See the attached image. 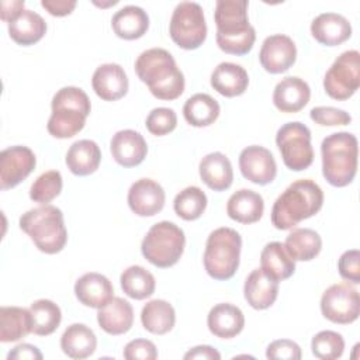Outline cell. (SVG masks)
Returning <instances> with one entry per match:
<instances>
[{
  "label": "cell",
  "instance_id": "2",
  "mask_svg": "<svg viewBox=\"0 0 360 360\" xmlns=\"http://www.w3.org/2000/svg\"><path fill=\"white\" fill-rule=\"evenodd\" d=\"M323 204L322 188L309 179L291 183L274 201L271 224L280 231H287L301 221L314 217Z\"/></svg>",
  "mask_w": 360,
  "mask_h": 360
},
{
  "label": "cell",
  "instance_id": "9",
  "mask_svg": "<svg viewBox=\"0 0 360 360\" xmlns=\"http://www.w3.org/2000/svg\"><path fill=\"white\" fill-rule=\"evenodd\" d=\"M276 143L284 165L292 172L308 169L314 162L311 131L298 121L281 125L276 134Z\"/></svg>",
  "mask_w": 360,
  "mask_h": 360
},
{
  "label": "cell",
  "instance_id": "10",
  "mask_svg": "<svg viewBox=\"0 0 360 360\" xmlns=\"http://www.w3.org/2000/svg\"><path fill=\"white\" fill-rule=\"evenodd\" d=\"M360 87V53L356 49L342 52L323 77L326 94L338 101L350 98Z\"/></svg>",
  "mask_w": 360,
  "mask_h": 360
},
{
  "label": "cell",
  "instance_id": "31",
  "mask_svg": "<svg viewBox=\"0 0 360 360\" xmlns=\"http://www.w3.org/2000/svg\"><path fill=\"white\" fill-rule=\"evenodd\" d=\"M46 32L45 20L35 11L24 10L13 21L8 22L10 38L22 46L34 45Z\"/></svg>",
  "mask_w": 360,
  "mask_h": 360
},
{
  "label": "cell",
  "instance_id": "6",
  "mask_svg": "<svg viewBox=\"0 0 360 360\" xmlns=\"http://www.w3.org/2000/svg\"><path fill=\"white\" fill-rule=\"evenodd\" d=\"M242 249L240 235L228 226L210 233L204 250V267L214 280H229L239 267Z\"/></svg>",
  "mask_w": 360,
  "mask_h": 360
},
{
  "label": "cell",
  "instance_id": "40",
  "mask_svg": "<svg viewBox=\"0 0 360 360\" xmlns=\"http://www.w3.org/2000/svg\"><path fill=\"white\" fill-rule=\"evenodd\" d=\"M62 186V174L58 170H48L31 184L30 198L39 204H48L60 194Z\"/></svg>",
  "mask_w": 360,
  "mask_h": 360
},
{
  "label": "cell",
  "instance_id": "12",
  "mask_svg": "<svg viewBox=\"0 0 360 360\" xmlns=\"http://www.w3.org/2000/svg\"><path fill=\"white\" fill-rule=\"evenodd\" d=\"M34 152L21 145L10 146L0 153V187L8 190L18 186L35 169Z\"/></svg>",
  "mask_w": 360,
  "mask_h": 360
},
{
  "label": "cell",
  "instance_id": "37",
  "mask_svg": "<svg viewBox=\"0 0 360 360\" xmlns=\"http://www.w3.org/2000/svg\"><path fill=\"white\" fill-rule=\"evenodd\" d=\"M122 291L134 300H145L155 292L156 281L153 274L142 266L127 267L120 277Z\"/></svg>",
  "mask_w": 360,
  "mask_h": 360
},
{
  "label": "cell",
  "instance_id": "24",
  "mask_svg": "<svg viewBox=\"0 0 360 360\" xmlns=\"http://www.w3.org/2000/svg\"><path fill=\"white\" fill-rule=\"evenodd\" d=\"M207 325L214 336L219 339H231L242 332L245 326V316L236 305L222 302L210 309Z\"/></svg>",
  "mask_w": 360,
  "mask_h": 360
},
{
  "label": "cell",
  "instance_id": "49",
  "mask_svg": "<svg viewBox=\"0 0 360 360\" xmlns=\"http://www.w3.org/2000/svg\"><path fill=\"white\" fill-rule=\"evenodd\" d=\"M186 360L190 359H202V360H219L221 354L217 349L202 345V346H195L193 349H190L186 354H184Z\"/></svg>",
  "mask_w": 360,
  "mask_h": 360
},
{
  "label": "cell",
  "instance_id": "3",
  "mask_svg": "<svg viewBox=\"0 0 360 360\" xmlns=\"http://www.w3.org/2000/svg\"><path fill=\"white\" fill-rule=\"evenodd\" d=\"M52 114L48 120V132L59 139H68L79 134L90 114L91 104L89 96L75 86L58 90L51 103Z\"/></svg>",
  "mask_w": 360,
  "mask_h": 360
},
{
  "label": "cell",
  "instance_id": "25",
  "mask_svg": "<svg viewBox=\"0 0 360 360\" xmlns=\"http://www.w3.org/2000/svg\"><path fill=\"white\" fill-rule=\"evenodd\" d=\"M200 177L214 191H224L232 186L233 170L231 160L221 152L205 155L198 166Z\"/></svg>",
  "mask_w": 360,
  "mask_h": 360
},
{
  "label": "cell",
  "instance_id": "1",
  "mask_svg": "<svg viewBox=\"0 0 360 360\" xmlns=\"http://www.w3.org/2000/svg\"><path fill=\"white\" fill-rule=\"evenodd\" d=\"M135 72L159 100H176L184 91V75L172 53L163 48L143 51L135 62Z\"/></svg>",
  "mask_w": 360,
  "mask_h": 360
},
{
  "label": "cell",
  "instance_id": "13",
  "mask_svg": "<svg viewBox=\"0 0 360 360\" xmlns=\"http://www.w3.org/2000/svg\"><path fill=\"white\" fill-rule=\"evenodd\" d=\"M246 0H218L214 20L217 25L215 38H229L248 34L253 30L248 18Z\"/></svg>",
  "mask_w": 360,
  "mask_h": 360
},
{
  "label": "cell",
  "instance_id": "20",
  "mask_svg": "<svg viewBox=\"0 0 360 360\" xmlns=\"http://www.w3.org/2000/svg\"><path fill=\"white\" fill-rule=\"evenodd\" d=\"M75 295L80 304L98 309L114 297V288L105 276L91 271L77 278Z\"/></svg>",
  "mask_w": 360,
  "mask_h": 360
},
{
  "label": "cell",
  "instance_id": "14",
  "mask_svg": "<svg viewBox=\"0 0 360 360\" xmlns=\"http://www.w3.org/2000/svg\"><path fill=\"white\" fill-rule=\"evenodd\" d=\"M239 169L242 176L255 184H269L276 179L277 165L273 153L259 145L245 148L239 155Z\"/></svg>",
  "mask_w": 360,
  "mask_h": 360
},
{
  "label": "cell",
  "instance_id": "45",
  "mask_svg": "<svg viewBox=\"0 0 360 360\" xmlns=\"http://www.w3.org/2000/svg\"><path fill=\"white\" fill-rule=\"evenodd\" d=\"M122 356L127 360H155L158 350L155 343L148 339H134L125 345Z\"/></svg>",
  "mask_w": 360,
  "mask_h": 360
},
{
  "label": "cell",
  "instance_id": "18",
  "mask_svg": "<svg viewBox=\"0 0 360 360\" xmlns=\"http://www.w3.org/2000/svg\"><path fill=\"white\" fill-rule=\"evenodd\" d=\"M94 93L104 101L122 98L128 91V77L118 63L100 65L91 77Z\"/></svg>",
  "mask_w": 360,
  "mask_h": 360
},
{
  "label": "cell",
  "instance_id": "43",
  "mask_svg": "<svg viewBox=\"0 0 360 360\" xmlns=\"http://www.w3.org/2000/svg\"><path fill=\"white\" fill-rule=\"evenodd\" d=\"M311 120L322 127H335V125H347L352 121L349 112L335 107H314L309 111Z\"/></svg>",
  "mask_w": 360,
  "mask_h": 360
},
{
  "label": "cell",
  "instance_id": "39",
  "mask_svg": "<svg viewBox=\"0 0 360 360\" xmlns=\"http://www.w3.org/2000/svg\"><path fill=\"white\" fill-rule=\"evenodd\" d=\"M173 208L181 219L195 221L204 214L207 208V195L197 186L186 187L174 197Z\"/></svg>",
  "mask_w": 360,
  "mask_h": 360
},
{
  "label": "cell",
  "instance_id": "44",
  "mask_svg": "<svg viewBox=\"0 0 360 360\" xmlns=\"http://www.w3.org/2000/svg\"><path fill=\"white\" fill-rule=\"evenodd\" d=\"M338 270L342 278L352 281L353 284L360 283V253L357 249H350L342 253L338 262Z\"/></svg>",
  "mask_w": 360,
  "mask_h": 360
},
{
  "label": "cell",
  "instance_id": "21",
  "mask_svg": "<svg viewBox=\"0 0 360 360\" xmlns=\"http://www.w3.org/2000/svg\"><path fill=\"white\" fill-rule=\"evenodd\" d=\"M311 34L319 44L335 46L352 37V25L342 14L322 13L311 22Z\"/></svg>",
  "mask_w": 360,
  "mask_h": 360
},
{
  "label": "cell",
  "instance_id": "41",
  "mask_svg": "<svg viewBox=\"0 0 360 360\" xmlns=\"http://www.w3.org/2000/svg\"><path fill=\"white\" fill-rule=\"evenodd\" d=\"M311 349L314 356L321 360H335L343 354L345 340L335 330H321L312 338Z\"/></svg>",
  "mask_w": 360,
  "mask_h": 360
},
{
  "label": "cell",
  "instance_id": "8",
  "mask_svg": "<svg viewBox=\"0 0 360 360\" xmlns=\"http://www.w3.org/2000/svg\"><path fill=\"white\" fill-rule=\"evenodd\" d=\"M169 34L173 42L183 49L200 48L207 38L202 7L195 1L179 3L170 18Z\"/></svg>",
  "mask_w": 360,
  "mask_h": 360
},
{
  "label": "cell",
  "instance_id": "16",
  "mask_svg": "<svg viewBox=\"0 0 360 360\" xmlns=\"http://www.w3.org/2000/svg\"><path fill=\"white\" fill-rule=\"evenodd\" d=\"M166 194L163 187L152 179H139L128 190V205L139 217H153L162 211Z\"/></svg>",
  "mask_w": 360,
  "mask_h": 360
},
{
  "label": "cell",
  "instance_id": "23",
  "mask_svg": "<svg viewBox=\"0 0 360 360\" xmlns=\"http://www.w3.org/2000/svg\"><path fill=\"white\" fill-rule=\"evenodd\" d=\"M243 295L255 309L270 308L278 295V281L267 276L262 269H255L245 280Z\"/></svg>",
  "mask_w": 360,
  "mask_h": 360
},
{
  "label": "cell",
  "instance_id": "5",
  "mask_svg": "<svg viewBox=\"0 0 360 360\" xmlns=\"http://www.w3.org/2000/svg\"><path fill=\"white\" fill-rule=\"evenodd\" d=\"M20 228L31 238L34 245L46 255L60 252L68 242V231L62 211L49 204L31 208L20 217Z\"/></svg>",
  "mask_w": 360,
  "mask_h": 360
},
{
  "label": "cell",
  "instance_id": "17",
  "mask_svg": "<svg viewBox=\"0 0 360 360\" xmlns=\"http://www.w3.org/2000/svg\"><path fill=\"white\" fill-rule=\"evenodd\" d=\"M112 159L122 167H134L143 162L148 153L145 138L134 129L118 131L110 142Z\"/></svg>",
  "mask_w": 360,
  "mask_h": 360
},
{
  "label": "cell",
  "instance_id": "50",
  "mask_svg": "<svg viewBox=\"0 0 360 360\" xmlns=\"http://www.w3.org/2000/svg\"><path fill=\"white\" fill-rule=\"evenodd\" d=\"M24 1L22 0H11V1H1V11L0 17L7 24L13 21L21 11H24Z\"/></svg>",
  "mask_w": 360,
  "mask_h": 360
},
{
  "label": "cell",
  "instance_id": "4",
  "mask_svg": "<svg viewBox=\"0 0 360 360\" xmlns=\"http://www.w3.org/2000/svg\"><path fill=\"white\" fill-rule=\"evenodd\" d=\"M322 174L330 186L350 184L357 172V138L349 132L328 135L321 143Z\"/></svg>",
  "mask_w": 360,
  "mask_h": 360
},
{
  "label": "cell",
  "instance_id": "42",
  "mask_svg": "<svg viewBox=\"0 0 360 360\" xmlns=\"http://www.w3.org/2000/svg\"><path fill=\"white\" fill-rule=\"evenodd\" d=\"M177 125V115L174 110L167 107L153 108L146 117V128L152 135L163 136L170 134Z\"/></svg>",
  "mask_w": 360,
  "mask_h": 360
},
{
  "label": "cell",
  "instance_id": "32",
  "mask_svg": "<svg viewBox=\"0 0 360 360\" xmlns=\"http://www.w3.org/2000/svg\"><path fill=\"white\" fill-rule=\"evenodd\" d=\"M32 332L30 309L21 307L0 308V342H17Z\"/></svg>",
  "mask_w": 360,
  "mask_h": 360
},
{
  "label": "cell",
  "instance_id": "15",
  "mask_svg": "<svg viewBox=\"0 0 360 360\" xmlns=\"http://www.w3.org/2000/svg\"><path fill=\"white\" fill-rule=\"evenodd\" d=\"M297 59V46L294 41L284 34L267 37L260 48L259 60L263 69L271 75L288 70Z\"/></svg>",
  "mask_w": 360,
  "mask_h": 360
},
{
  "label": "cell",
  "instance_id": "22",
  "mask_svg": "<svg viewBox=\"0 0 360 360\" xmlns=\"http://www.w3.org/2000/svg\"><path fill=\"white\" fill-rule=\"evenodd\" d=\"M97 322L108 335H124L134 323L132 305L120 297H112L105 305L98 308Z\"/></svg>",
  "mask_w": 360,
  "mask_h": 360
},
{
  "label": "cell",
  "instance_id": "36",
  "mask_svg": "<svg viewBox=\"0 0 360 360\" xmlns=\"http://www.w3.org/2000/svg\"><path fill=\"white\" fill-rule=\"evenodd\" d=\"M183 115L193 127H208L217 121L219 115V104L210 94L197 93L184 103Z\"/></svg>",
  "mask_w": 360,
  "mask_h": 360
},
{
  "label": "cell",
  "instance_id": "19",
  "mask_svg": "<svg viewBox=\"0 0 360 360\" xmlns=\"http://www.w3.org/2000/svg\"><path fill=\"white\" fill-rule=\"evenodd\" d=\"M311 97L308 83L297 76L281 79L273 91V103L281 112H298L302 110Z\"/></svg>",
  "mask_w": 360,
  "mask_h": 360
},
{
  "label": "cell",
  "instance_id": "7",
  "mask_svg": "<svg viewBox=\"0 0 360 360\" xmlns=\"http://www.w3.org/2000/svg\"><path fill=\"white\" fill-rule=\"evenodd\" d=\"M184 245L186 236L183 229L173 222L160 221L146 232L141 243V252L149 263L166 269L180 260Z\"/></svg>",
  "mask_w": 360,
  "mask_h": 360
},
{
  "label": "cell",
  "instance_id": "38",
  "mask_svg": "<svg viewBox=\"0 0 360 360\" xmlns=\"http://www.w3.org/2000/svg\"><path fill=\"white\" fill-rule=\"evenodd\" d=\"M32 318V333L38 336H48L53 333L60 321L62 312L60 308L51 300H37L30 307Z\"/></svg>",
  "mask_w": 360,
  "mask_h": 360
},
{
  "label": "cell",
  "instance_id": "26",
  "mask_svg": "<svg viewBox=\"0 0 360 360\" xmlns=\"http://www.w3.org/2000/svg\"><path fill=\"white\" fill-rule=\"evenodd\" d=\"M264 211L263 197L249 188L235 191L226 204V214L231 219L240 224L257 222Z\"/></svg>",
  "mask_w": 360,
  "mask_h": 360
},
{
  "label": "cell",
  "instance_id": "27",
  "mask_svg": "<svg viewBox=\"0 0 360 360\" xmlns=\"http://www.w3.org/2000/svg\"><path fill=\"white\" fill-rule=\"evenodd\" d=\"M249 76L245 68L232 62L219 63L211 73V86L224 97H236L246 91Z\"/></svg>",
  "mask_w": 360,
  "mask_h": 360
},
{
  "label": "cell",
  "instance_id": "46",
  "mask_svg": "<svg viewBox=\"0 0 360 360\" xmlns=\"http://www.w3.org/2000/svg\"><path fill=\"white\" fill-rule=\"evenodd\" d=\"M266 357L273 360H300L301 359V349L300 346L290 340V339H278L271 342L267 346Z\"/></svg>",
  "mask_w": 360,
  "mask_h": 360
},
{
  "label": "cell",
  "instance_id": "29",
  "mask_svg": "<svg viewBox=\"0 0 360 360\" xmlns=\"http://www.w3.org/2000/svg\"><path fill=\"white\" fill-rule=\"evenodd\" d=\"M111 27L115 35L122 39H138L148 31L149 17L146 11L138 6H125L112 15Z\"/></svg>",
  "mask_w": 360,
  "mask_h": 360
},
{
  "label": "cell",
  "instance_id": "47",
  "mask_svg": "<svg viewBox=\"0 0 360 360\" xmlns=\"http://www.w3.org/2000/svg\"><path fill=\"white\" fill-rule=\"evenodd\" d=\"M41 6L51 14L55 17H65L68 14H70L75 7H76V1L75 0H42Z\"/></svg>",
  "mask_w": 360,
  "mask_h": 360
},
{
  "label": "cell",
  "instance_id": "28",
  "mask_svg": "<svg viewBox=\"0 0 360 360\" xmlns=\"http://www.w3.org/2000/svg\"><path fill=\"white\" fill-rule=\"evenodd\" d=\"M66 166L76 176L94 173L101 160V150L94 141L80 139L70 145L66 153Z\"/></svg>",
  "mask_w": 360,
  "mask_h": 360
},
{
  "label": "cell",
  "instance_id": "48",
  "mask_svg": "<svg viewBox=\"0 0 360 360\" xmlns=\"http://www.w3.org/2000/svg\"><path fill=\"white\" fill-rule=\"evenodd\" d=\"M11 359H17V360H24V359H34V360H41L42 359V353L32 345L30 343H21L17 345L11 352H8L7 354V360Z\"/></svg>",
  "mask_w": 360,
  "mask_h": 360
},
{
  "label": "cell",
  "instance_id": "30",
  "mask_svg": "<svg viewBox=\"0 0 360 360\" xmlns=\"http://www.w3.org/2000/svg\"><path fill=\"white\" fill-rule=\"evenodd\" d=\"M97 338L84 323L69 325L60 336V349L70 359H86L94 353Z\"/></svg>",
  "mask_w": 360,
  "mask_h": 360
},
{
  "label": "cell",
  "instance_id": "33",
  "mask_svg": "<svg viewBox=\"0 0 360 360\" xmlns=\"http://www.w3.org/2000/svg\"><path fill=\"white\" fill-rule=\"evenodd\" d=\"M284 248L294 262H309L319 255L322 239L311 228H297L285 238Z\"/></svg>",
  "mask_w": 360,
  "mask_h": 360
},
{
  "label": "cell",
  "instance_id": "34",
  "mask_svg": "<svg viewBox=\"0 0 360 360\" xmlns=\"http://www.w3.org/2000/svg\"><path fill=\"white\" fill-rule=\"evenodd\" d=\"M260 264V269L276 281H283L295 271V262L287 253L281 242H270L263 248Z\"/></svg>",
  "mask_w": 360,
  "mask_h": 360
},
{
  "label": "cell",
  "instance_id": "11",
  "mask_svg": "<svg viewBox=\"0 0 360 360\" xmlns=\"http://www.w3.org/2000/svg\"><path fill=\"white\" fill-rule=\"evenodd\" d=\"M321 312L333 323L354 322L360 314L359 291L347 283L330 285L321 297Z\"/></svg>",
  "mask_w": 360,
  "mask_h": 360
},
{
  "label": "cell",
  "instance_id": "35",
  "mask_svg": "<svg viewBox=\"0 0 360 360\" xmlns=\"http://www.w3.org/2000/svg\"><path fill=\"white\" fill-rule=\"evenodd\" d=\"M142 326L153 335L170 332L176 323V312L172 304L165 300H152L141 311Z\"/></svg>",
  "mask_w": 360,
  "mask_h": 360
}]
</instances>
